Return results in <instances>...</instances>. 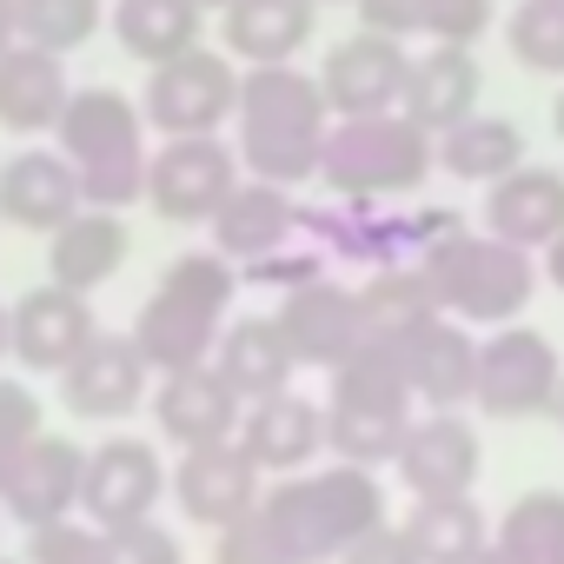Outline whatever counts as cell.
Returning <instances> with one entry per match:
<instances>
[{
    "instance_id": "cell-1",
    "label": "cell",
    "mask_w": 564,
    "mask_h": 564,
    "mask_svg": "<svg viewBox=\"0 0 564 564\" xmlns=\"http://www.w3.org/2000/svg\"><path fill=\"white\" fill-rule=\"evenodd\" d=\"M333 133V107L319 74H300L293 61L239 67V166L272 186L319 180V153Z\"/></svg>"
},
{
    "instance_id": "cell-2",
    "label": "cell",
    "mask_w": 564,
    "mask_h": 564,
    "mask_svg": "<svg viewBox=\"0 0 564 564\" xmlns=\"http://www.w3.org/2000/svg\"><path fill=\"white\" fill-rule=\"evenodd\" d=\"M232 293H239V265L213 246V252H180L166 259L153 300L140 306L133 319V339L147 352L153 372H186V366H206L219 333H226V313H232Z\"/></svg>"
},
{
    "instance_id": "cell-3",
    "label": "cell",
    "mask_w": 564,
    "mask_h": 564,
    "mask_svg": "<svg viewBox=\"0 0 564 564\" xmlns=\"http://www.w3.org/2000/svg\"><path fill=\"white\" fill-rule=\"evenodd\" d=\"M259 511L279 524L293 564H339L346 544H359L366 531L386 524V491L366 465H326V471H286L279 485H265Z\"/></svg>"
},
{
    "instance_id": "cell-4",
    "label": "cell",
    "mask_w": 564,
    "mask_h": 564,
    "mask_svg": "<svg viewBox=\"0 0 564 564\" xmlns=\"http://www.w3.org/2000/svg\"><path fill=\"white\" fill-rule=\"evenodd\" d=\"M432 293L452 319H471V326H511L531 293H538V265L524 246L498 239V232H445L419 252Z\"/></svg>"
},
{
    "instance_id": "cell-5",
    "label": "cell",
    "mask_w": 564,
    "mask_h": 564,
    "mask_svg": "<svg viewBox=\"0 0 564 564\" xmlns=\"http://www.w3.org/2000/svg\"><path fill=\"white\" fill-rule=\"evenodd\" d=\"M438 166V140L405 120L399 107L392 113H352V120H333L326 133V153H319V180L339 193V199H399V193H419Z\"/></svg>"
},
{
    "instance_id": "cell-6",
    "label": "cell",
    "mask_w": 564,
    "mask_h": 564,
    "mask_svg": "<svg viewBox=\"0 0 564 564\" xmlns=\"http://www.w3.org/2000/svg\"><path fill=\"white\" fill-rule=\"evenodd\" d=\"M300 232L346 265H399L419 259L432 239L458 232V213L419 206V213H386V199H339V206H300Z\"/></svg>"
},
{
    "instance_id": "cell-7",
    "label": "cell",
    "mask_w": 564,
    "mask_h": 564,
    "mask_svg": "<svg viewBox=\"0 0 564 564\" xmlns=\"http://www.w3.org/2000/svg\"><path fill=\"white\" fill-rule=\"evenodd\" d=\"M147 127L160 140L173 133H219L226 120H239V67L226 54H206V47H186L173 61H160L147 74Z\"/></svg>"
},
{
    "instance_id": "cell-8",
    "label": "cell",
    "mask_w": 564,
    "mask_h": 564,
    "mask_svg": "<svg viewBox=\"0 0 564 564\" xmlns=\"http://www.w3.org/2000/svg\"><path fill=\"white\" fill-rule=\"evenodd\" d=\"M239 186V147L219 133H173L147 153V206L173 226H206Z\"/></svg>"
},
{
    "instance_id": "cell-9",
    "label": "cell",
    "mask_w": 564,
    "mask_h": 564,
    "mask_svg": "<svg viewBox=\"0 0 564 564\" xmlns=\"http://www.w3.org/2000/svg\"><path fill=\"white\" fill-rule=\"evenodd\" d=\"M557 346L531 326H491V339H478V412L485 419H538L557 399Z\"/></svg>"
},
{
    "instance_id": "cell-10",
    "label": "cell",
    "mask_w": 564,
    "mask_h": 564,
    "mask_svg": "<svg viewBox=\"0 0 564 564\" xmlns=\"http://www.w3.org/2000/svg\"><path fill=\"white\" fill-rule=\"evenodd\" d=\"M54 379H61V405H67L74 419L113 425V419H133V412H140L153 366H147V352H140L133 333H94L87 352H80L67 372H54Z\"/></svg>"
},
{
    "instance_id": "cell-11",
    "label": "cell",
    "mask_w": 564,
    "mask_h": 564,
    "mask_svg": "<svg viewBox=\"0 0 564 564\" xmlns=\"http://www.w3.org/2000/svg\"><path fill=\"white\" fill-rule=\"evenodd\" d=\"M405 74H412L405 41L372 34V28L346 34V41L319 61V87H326L333 120H352V113H392L399 94H405Z\"/></svg>"
},
{
    "instance_id": "cell-12",
    "label": "cell",
    "mask_w": 564,
    "mask_h": 564,
    "mask_svg": "<svg viewBox=\"0 0 564 564\" xmlns=\"http://www.w3.org/2000/svg\"><path fill=\"white\" fill-rule=\"evenodd\" d=\"M173 491V471L160 465V452L147 438H107L87 452V485H80V511L107 531V524H133L153 518V505Z\"/></svg>"
},
{
    "instance_id": "cell-13",
    "label": "cell",
    "mask_w": 564,
    "mask_h": 564,
    "mask_svg": "<svg viewBox=\"0 0 564 564\" xmlns=\"http://www.w3.org/2000/svg\"><path fill=\"white\" fill-rule=\"evenodd\" d=\"M173 498L193 524L219 531L232 518H246L259 498H265V471L259 458L239 445V438H219V445H199V452H180L173 465Z\"/></svg>"
},
{
    "instance_id": "cell-14",
    "label": "cell",
    "mask_w": 564,
    "mask_h": 564,
    "mask_svg": "<svg viewBox=\"0 0 564 564\" xmlns=\"http://www.w3.org/2000/svg\"><path fill=\"white\" fill-rule=\"evenodd\" d=\"M153 419H160V438L180 445V452H199V445H219V438H239V419H246V399L226 386V372L206 359V366H186V372H166L160 392H153Z\"/></svg>"
},
{
    "instance_id": "cell-15",
    "label": "cell",
    "mask_w": 564,
    "mask_h": 564,
    "mask_svg": "<svg viewBox=\"0 0 564 564\" xmlns=\"http://www.w3.org/2000/svg\"><path fill=\"white\" fill-rule=\"evenodd\" d=\"M399 352H405V379H412L425 412H458L478 399V339L465 319L438 313V319L412 326L399 339Z\"/></svg>"
},
{
    "instance_id": "cell-16",
    "label": "cell",
    "mask_w": 564,
    "mask_h": 564,
    "mask_svg": "<svg viewBox=\"0 0 564 564\" xmlns=\"http://www.w3.org/2000/svg\"><path fill=\"white\" fill-rule=\"evenodd\" d=\"M478 432L458 419V412H419L405 425V445H399V485L412 498H458L478 485Z\"/></svg>"
},
{
    "instance_id": "cell-17",
    "label": "cell",
    "mask_w": 564,
    "mask_h": 564,
    "mask_svg": "<svg viewBox=\"0 0 564 564\" xmlns=\"http://www.w3.org/2000/svg\"><path fill=\"white\" fill-rule=\"evenodd\" d=\"M80 166L61 147H21L0 160V219L21 232H54L80 213Z\"/></svg>"
},
{
    "instance_id": "cell-18",
    "label": "cell",
    "mask_w": 564,
    "mask_h": 564,
    "mask_svg": "<svg viewBox=\"0 0 564 564\" xmlns=\"http://www.w3.org/2000/svg\"><path fill=\"white\" fill-rule=\"evenodd\" d=\"M286 326L300 366H319L333 372L359 339H366V313H359V286H339V279H306V286L286 293V306L272 313Z\"/></svg>"
},
{
    "instance_id": "cell-19",
    "label": "cell",
    "mask_w": 564,
    "mask_h": 564,
    "mask_svg": "<svg viewBox=\"0 0 564 564\" xmlns=\"http://www.w3.org/2000/svg\"><path fill=\"white\" fill-rule=\"evenodd\" d=\"M94 333H100V326H94L87 293L61 286V279H47L41 293H28V300L14 306V359H21L28 372H67V366L87 352Z\"/></svg>"
},
{
    "instance_id": "cell-20",
    "label": "cell",
    "mask_w": 564,
    "mask_h": 564,
    "mask_svg": "<svg viewBox=\"0 0 564 564\" xmlns=\"http://www.w3.org/2000/svg\"><path fill=\"white\" fill-rule=\"evenodd\" d=\"M80 485H87V452L74 438H61V432H41L21 452L8 491H0V511L14 524H47V518L80 511Z\"/></svg>"
},
{
    "instance_id": "cell-21",
    "label": "cell",
    "mask_w": 564,
    "mask_h": 564,
    "mask_svg": "<svg viewBox=\"0 0 564 564\" xmlns=\"http://www.w3.org/2000/svg\"><path fill=\"white\" fill-rule=\"evenodd\" d=\"M54 147L74 160V166H100V160H120V153H147V107L127 100L120 87H74L61 127H54Z\"/></svg>"
},
{
    "instance_id": "cell-22",
    "label": "cell",
    "mask_w": 564,
    "mask_h": 564,
    "mask_svg": "<svg viewBox=\"0 0 564 564\" xmlns=\"http://www.w3.org/2000/svg\"><path fill=\"white\" fill-rule=\"evenodd\" d=\"M239 445L259 458V471H306L319 452H326V405L300 399L293 386L272 392V399H252L246 419H239Z\"/></svg>"
},
{
    "instance_id": "cell-23",
    "label": "cell",
    "mask_w": 564,
    "mask_h": 564,
    "mask_svg": "<svg viewBox=\"0 0 564 564\" xmlns=\"http://www.w3.org/2000/svg\"><path fill=\"white\" fill-rule=\"evenodd\" d=\"M485 232L524 246V252H544L557 232H564V173L557 166H511L505 180L485 186Z\"/></svg>"
},
{
    "instance_id": "cell-24",
    "label": "cell",
    "mask_w": 564,
    "mask_h": 564,
    "mask_svg": "<svg viewBox=\"0 0 564 564\" xmlns=\"http://www.w3.org/2000/svg\"><path fill=\"white\" fill-rule=\"evenodd\" d=\"M206 226H213V246H219L232 265H252V259L279 252V246L300 232V206H293V186L239 180V186L226 193V206H219Z\"/></svg>"
},
{
    "instance_id": "cell-25",
    "label": "cell",
    "mask_w": 564,
    "mask_h": 564,
    "mask_svg": "<svg viewBox=\"0 0 564 564\" xmlns=\"http://www.w3.org/2000/svg\"><path fill=\"white\" fill-rule=\"evenodd\" d=\"M478 87H485V74H478L471 47H438V41H432V54H419L412 74H405L399 113L419 120V127L438 140V133H452L458 120L478 113Z\"/></svg>"
},
{
    "instance_id": "cell-26",
    "label": "cell",
    "mask_w": 564,
    "mask_h": 564,
    "mask_svg": "<svg viewBox=\"0 0 564 564\" xmlns=\"http://www.w3.org/2000/svg\"><path fill=\"white\" fill-rule=\"evenodd\" d=\"M319 28V0H232L219 14V41L239 67L293 61Z\"/></svg>"
},
{
    "instance_id": "cell-27",
    "label": "cell",
    "mask_w": 564,
    "mask_h": 564,
    "mask_svg": "<svg viewBox=\"0 0 564 564\" xmlns=\"http://www.w3.org/2000/svg\"><path fill=\"white\" fill-rule=\"evenodd\" d=\"M67 100H74V87H67L61 54L21 41L8 61H0V127H8V133H21V140L54 133L61 113H67Z\"/></svg>"
},
{
    "instance_id": "cell-28",
    "label": "cell",
    "mask_w": 564,
    "mask_h": 564,
    "mask_svg": "<svg viewBox=\"0 0 564 564\" xmlns=\"http://www.w3.org/2000/svg\"><path fill=\"white\" fill-rule=\"evenodd\" d=\"M333 399L326 405H339V412H379V419H412V405H419V392H412V379H405V352H399V339H379V333H366L333 372Z\"/></svg>"
},
{
    "instance_id": "cell-29",
    "label": "cell",
    "mask_w": 564,
    "mask_h": 564,
    "mask_svg": "<svg viewBox=\"0 0 564 564\" xmlns=\"http://www.w3.org/2000/svg\"><path fill=\"white\" fill-rule=\"evenodd\" d=\"M213 366L252 405V399H272V392L293 386L300 352H293V339H286V326H279V319H232L219 333V346H213Z\"/></svg>"
},
{
    "instance_id": "cell-30",
    "label": "cell",
    "mask_w": 564,
    "mask_h": 564,
    "mask_svg": "<svg viewBox=\"0 0 564 564\" xmlns=\"http://www.w3.org/2000/svg\"><path fill=\"white\" fill-rule=\"evenodd\" d=\"M120 265H127V219L120 213L80 206L67 226L47 232V272L74 293H100Z\"/></svg>"
},
{
    "instance_id": "cell-31",
    "label": "cell",
    "mask_w": 564,
    "mask_h": 564,
    "mask_svg": "<svg viewBox=\"0 0 564 564\" xmlns=\"http://www.w3.org/2000/svg\"><path fill=\"white\" fill-rule=\"evenodd\" d=\"M405 544H412V557L419 564H471L498 531H491V518L471 505V491H458V498H412V511H405Z\"/></svg>"
},
{
    "instance_id": "cell-32",
    "label": "cell",
    "mask_w": 564,
    "mask_h": 564,
    "mask_svg": "<svg viewBox=\"0 0 564 564\" xmlns=\"http://www.w3.org/2000/svg\"><path fill=\"white\" fill-rule=\"evenodd\" d=\"M199 21H206L199 0H113V14H107L113 41L147 67L199 47Z\"/></svg>"
},
{
    "instance_id": "cell-33",
    "label": "cell",
    "mask_w": 564,
    "mask_h": 564,
    "mask_svg": "<svg viewBox=\"0 0 564 564\" xmlns=\"http://www.w3.org/2000/svg\"><path fill=\"white\" fill-rule=\"evenodd\" d=\"M359 313H366V333L379 339H405L412 326L438 319V293H432V279L419 259H399V265H372L366 272V286H359Z\"/></svg>"
},
{
    "instance_id": "cell-34",
    "label": "cell",
    "mask_w": 564,
    "mask_h": 564,
    "mask_svg": "<svg viewBox=\"0 0 564 564\" xmlns=\"http://www.w3.org/2000/svg\"><path fill=\"white\" fill-rule=\"evenodd\" d=\"M438 166H445L452 180L491 186V180H505L511 166H524V127L505 120V113H471V120H458L452 133H438Z\"/></svg>"
},
{
    "instance_id": "cell-35",
    "label": "cell",
    "mask_w": 564,
    "mask_h": 564,
    "mask_svg": "<svg viewBox=\"0 0 564 564\" xmlns=\"http://www.w3.org/2000/svg\"><path fill=\"white\" fill-rule=\"evenodd\" d=\"M14 21H21L28 47L74 54L107 28V0H14Z\"/></svg>"
},
{
    "instance_id": "cell-36",
    "label": "cell",
    "mask_w": 564,
    "mask_h": 564,
    "mask_svg": "<svg viewBox=\"0 0 564 564\" xmlns=\"http://www.w3.org/2000/svg\"><path fill=\"white\" fill-rule=\"evenodd\" d=\"M505 41L524 74L564 80V0H518L505 21Z\"/></svg>"
},
{
    "instance_id": "cell-37",
    "label": "cell",
    "mask_w": 564,
    "mask_h": 564,
    "mask_svg": "<svg viewBox=\"0 0 564 564\" xmlns=\"http://www.w3.org/2000/svg\"><path fill=\"white\" fill-rule=\"evenodd\" d=\"M405 425H412V419H379V412H339V405H326V445H333L346 465H366V471H379V465L399 458Z\"/></svg>"
},
{
    "instance_id": "cell-38",
    "label": "cell",
    "mask_w": 564,
    "mask_h": 564,
    "mask_svg": "<svg viewBox=\"0 0 564 564\" xmlns=\"http://www.w3.org/2000/svg\"><path fill=\"white\" fill-rule=\"evenodd\" d=\"M505 544H518L531 564H564V498L557 491H524L505 511Z\"/></svg>"
},
{
    "instance_id": "cell-39",
    "label": "cell",
    "mask_w": 564,
    "mask_h": 564,
    "mask_svg": "<svg viewBox=\"0 0 564 564\" xmlns=\"http://www.w3.org/2000/svg\"><path fill=\"white\" fill-rule=\"evenodd\" d=\"M94 564H186L180 557V538L153 518H133V524H107L100 544H94Z\"/></svg>"
},
{
    "instance_id": "cell-40",
    "label": "cell",
    "mask_w": 564,
    "mask_h": 564,
    "mask_svg": "<svg viewBox=\"0 0 564 564\" xmlns=\"http://www.w3.org/2000/svg\"><path fill=\"white\" fill-rule=\"evenodd\" d=\"M498 21V0H419V28L438 47H478Z\"/></svg>"
},
{
    "instance_id": "cell-41",
    "label": "cell",
    "mask_w": 564,
    "mask_h": 564,
    "mask_svg": "<svg viewBox=\"0 0 564 564\" xmlns=\"http://www.w3.org/2000/svg\"><path fill=\"white\" fill-rule=\"evenodd\" d=\"M213 564H293L286 538H279V524L252 505L246 518L219 524V544H213Z\"/></svg>"
},
{
    "instance_id": "cell-42",
    "label": "cell",
    "mask_w": 564,
    "mask_h": 564,
    "mask_svg": "<svg viewBox=\"0 0 564 564\" xmlns=\"http://www.w3.org/2000/svg\"><path fill=\"white\" fill-rule=\"evenodd\" d=\"M94 544H100V524L87 511L28 524V564H94Z\"/></svg>"
},
{
    "instance_id": "cell-43",
    "label": "cell",
    "mask_w": 564,
    "mask_h": 564,
    "mask_svg": "<svg viewBox=\"0 0 564 564\" xmlns=\"http://www.w3.org/2000/svg\"><path fill=\"white\" fill-rule=\"evenodd\" d=\"M34 438H41V399H34V386L0 379V491H8V478H14V465H21V452Z\"/></svg>"
},
{
    "instance_id": "cell-44",
    "label": "cell",
    "mask_w": 564,
    "mask_h": 564,
    "mask_svg": "<svg viewBox=\"0 0 564 564\" xmlns=\"http://www.w3.org/2000/svg\"><path fill=\"white\" fill-rule=\"evenodd\" d=\"M326 252L319 246H306V252H265V259H252V265H239V279L246 286H279V293H293V286H306V279H326Z\"/></svg>"
},
{
    "instance_id": "cell-45",
    "label": "cell",
    "mask_w": 564,
    "mask_h": 564,
    "mask_svg": "<svg viewBox=\"0 0 564 564\" xmlns=\"http://www.w3.org/2000/svg\"><path fill=\"white\" fill-rule=\"evenodd\" d=\"M352 8H359V28H372V34L425 41V28H419V0H352Z\"/></svg>"
},
{
    "instance_id": "cell-46",
    "label": "cell",
    "mask_w": 564,
    "mask_h": 564,
    "mask_svg": "<svg viewBox=\"0 0 564 564\" xmlns=\"http://www.w3.org/2000/svg\"><path fill=\"white\" fill-rule=\"evenodd\" d=\"M339 564H419V557H412V544H405V531H392V524H379V531H366L359 544H346V551H339Z\"/></svg>"
},
{
    "instance_id": "cell-47",
    "label": "cell",
    "mask_w": 564,
    "mask_h": 564,
    "mask_svg": "<svg viewBox=\"0 0 564 564\" xmlns=\"http://www.w3.org/2000/svg\"><path fill=\"white\" fill-rule=\"evenodd\" d=\"M471 564H531V557H524L518 544H505V538H491V544H485V551H478Z\"/></svg>"
},
{
    "instance_id": "cell-48",
    "label": "cell",
    "mask_w": 564,
    "mask_h": 564,
    "mask_svg": "<svg viewBox=\"0 0 564 564\" xmlns=\"http://www.w3.org/2000/svg\"><path fill=\"white\" fill-rule=\"evenodd\" d=\"M21 47V21H14V0H0V61Z\"/></svg>"
},
{
    "instance_id": "cell-49",
    "label": "cell",
    "mask_w": 564,
    "mask_h": 564,
    "mask_svg": "<svg viewBox=\"0 0 564 564\" xmlns=\"http://www.w3.org/2000/svg\"><path fill=\"white\" fill-rule=\"evenodd\" d=\"M544 279H551V286L564 293V232H557V239L544 246Z\"/></svg>"
},
{
    "instance_id": "cell-50",
    "label": "cell",
    "mask_w": 564,
    "mask_h": 564,
    "mask_svg": "<svg viewBox=\"0 0 564 564\" xmlns=\"http://www.w3.org/2000/svg\"><path fill=\"white\" fill-rule=\"evenodd\" d=\"M0 359H14V306H0Z\"/></svg>"
},
{
    "instance_id": "cell-51",
    "label": "cell",
    "mask_w": 564,
    "mask_h": 564,
    "mask_svg": "<svg viewBox=\"0 0 564 564\" xmlns=\"http://www.w3.org/2000/svg\"><path fill=\"white\" fill-rule=\"evenodd\" d=\"M551 133L564 140V87H557V100H551Z\"/></svg>"
},
{
    "instance_id": "cell-52",
    "label": "cell",
    "mask_w": 564,
    "mask_h": 564,
    "mask_svg": "<svg viewBox=\"0 0 564 564\" xmlns=\"http://www.w3.org/2000/svg\"><path fill=\"white\" fill-rule=\"evenodd\" d=\"M551 419L564 425V379H557V399H551Z\"/></svg>"
},
{
    "instance_id": "cell-53",
    "label": "cell",
    "mask_w": 564,
    "mask_h": 564,
    "mask_svg": "<svg viewBox=\"0 0 564 564\" xmlns=\"http://www.w3.org/2000/svg\"><path fill=\"white\" fill-rule=\"evenodd\" d=\"M199 8H206V14H226V8H232V0H199Z\"/></svg>"
},
{
    "instance_id": "cell-54",
    "label": "cell",
    "mask_w": 564,
    "mask_h": 564,
    "mask_svg": "<svg viewBox=\"0 0 564 564\" xmlns=\"http://www.w3.org/2000/svg\"><path fill=\"white\" fill-rule=\"evenodd\" d=\"M319 8H346V0H319Z\"/></svg>"
},
{
    "instance_id": "cell-55",
    "label": "cell",
    "mask_w": 564,
    "mask_h": 564,
    "mask_svg": "<svg viewBox=\"0 0 564 564\" xmlns=\"http://www.w3.org/2000/svg\"><path fill=\"white\" fill-rule=\"evenodd\" d=\"M0 564H28V557H0Z\"/></svg>"
}]
</instances>
